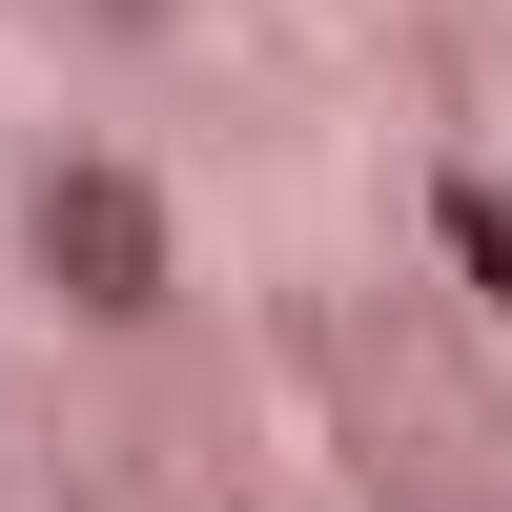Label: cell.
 Returning <instances> with one entry per match:
<instances>
[{
  "instance_id": "cell-1",
  "label": "cell",
  "mask_w": 512,
  "mask_h": 512,
  "mask_svg": "<svg viewBox=\"0 0 512 512\" xmlns=\"http://www.w3.org/2000/svg\"><path fill=\"white\" fill-rule=\"evenodd\" d=\"M21 246L62 267V308H103V328H144V308H164V205L123 185V164H41Z\"/></svg>"
},
{
  "instance_id": "cell-2",
  "label": "cell",
  "mask_w": 512,
  "mask_h": 512,
  "mask_svg": "<svg viewBox=\"0 0 512 512\" xmlns=\"http://www.w3.org/2000/svg\"><path fill=\"white\" fill-rule=\"evenodd\" d=\"M431 226H451V267H472V308H512V185H492V164H451Z\"/></svg>"
}]
</instances>
